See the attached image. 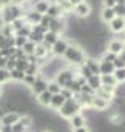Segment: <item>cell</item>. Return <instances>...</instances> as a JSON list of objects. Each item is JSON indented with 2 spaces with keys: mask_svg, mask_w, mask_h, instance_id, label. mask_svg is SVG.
<instances>
[{
  "mask_svg": "<svg viewBox=\"0 0 125 132\" xmlns=\"http://www.w3.org/2000/svg\"><path fill=\"white\" fill-rule=\"evenodd\" d=\"M68 46H70V38L60 37V38L51 46V54H53L54 57H63L65 51L68 49Z\"/></svg>",
  "mask_w": 125,
  "mask_h": 132,
  "instance_id": "obj_6",
  "label": "cell"
},
{
  "mask_svg": "<svg viewBox=\"0 0 125 132\" xmlns=\"http://www.w3.org/2000/svg\"><path fill=\"white\" fill-rule=\"evenodd\" d=\"M113 75H114V78H116L117 85H124V83H125V68H121V69H114Z\"/></svg>",
  "mask_w": 125,
  "mask_h": 132,
  "instance_id": "obj_26",
  "label": "cell"
},
{
  "mask_svg": "<svg viewBox=\"0 0 125 132\" xmlns=\"http://www.w3.org/2000/svg\"><path fill=\"white\" fill-rule=\"evenodd\" d=\"M77 68H63V69H60L57 74H56V77H54V80L62 86V88H65L70 81H73L74 80V77L77 75Z\"/></svg>",
  "mask_w": 125,
  "mask_h": 132,
  "instance_id": "obj_4",
  "label": "cell"
},
{
  "mask_svg": "<svg viewBox=\"0 0 125 132\" xmlns=\"http://www.w3.org/2000/svg\"><path fill=\"white\" fill-rule=\"evenodd\" d=\"M46 91L50 92V94H53V95H56V94H60V91H62V86L56 81V80H50L48 81V88H46Z\"/></svg>",
  "mask_w": 125,
  "mask_h": 132,
  "instance_id": "obj_24",
  "label": "cell"
},
{
  "mask_svg": "<svg viewBox=\"0 0 125 132\" xmlns=\"http://www.w3.org/2000/svg\"><path fill=\"white\" fill-rule=\"evenodd\" d=\"M30 32H31V25H25L23 28H20L19 31H16L14 35H20V37H26V38H28Z\"/></svg>",
  "mask_w": 125,
  "mask_h": 132,
  "instance_id": "obj_31",
  "label": "cell"
},
{
  "mask_svg": "<svg viewBox=\"0 0 125 132\" xmlns=\"http://www.w3.org/2000/svg\"><path fill=\"white\" fill-rule=\"evenodd\" d=\"M11 81V75H9V71L8 69H5V68H2L0 69V86H5L6 83H9Z\"/></svg>",
  "mask_w": 125,
  "mask_h": 132,
  "instance_id": "obj_27",
  "label": "cell"
},
{
  "mask_svg": "<svg viewBox=\"0 0 125 132\" xmlns=\"http://www.w3.org/2000/svg\"><path fill=\"white\" fill-rule=\"evenodd\" d=\"M100 3L103 8H114L116 6V0H102Z\"/></svg>",
  "mask_w": 125,
  "mask_h": 132,
  "instance_id": "obj_38",
  "label": "cell"
},
{
  "mask_svg": "<svg viewBox=\"0 0 125 132\" xmlns=\"http://www.w3.org/2000/svg\"><path fill=\"white\" fill-rule=\"evenodd\" d=\"M59 38H60V35H59V34L53 32V31H48V32L43 34V45H45L48 49H51V46H53Z\"/></svg>",
  "mask_w": 125,
  "mask_h": 132,
  "instance_id": "obj_14",
  "label": "cell"
},
{
  "mask_svg": "<svg viewBox=\"0 0 125 132\" xmlns=\"http://www.w3.org/2000/svg\"><path fill=\"white\" fill-rule=\"evenodd\" d=\"M28 42V38L26 37H20V35H14V46L16 48H23V45Z\"/></svg>",
  "mask_w": 125,
  "mask_h": 132,
  "instance_id": "obj_32",
  "label": "cell"
},
{
  "mask_svg": "<svg viewBox=\"0 0 125 132\" xmlns=\"http://www.w3.org/2000/svg\"><path fill=\"white\" fill-rule=\"evenodd\" d=\"M63 60H66L70 65H73L74 68H79V66L85 65V60H87V54H85V49L76 43V42H70V46L68 49L65 51L62 57Z\"/></svg>",
  "mask_w": 125,
  "mask_h": 132,
  "instance_id": "obj_1",
  "label": "cell"
},
{
  "mask_svg": "<svg viewBox=\"0 0 125 132\" xmlns=\"http://www.w3.org/2000/svg\"><path fill=\"white\" fill-rule=\"evenodd\" d=\"M68 2H70L73 6H77V5H80L82 2H85V0H68Z\"/></svg>",
  "mask_w": 125,
  "mask_h": 132,
  "instance_id": "obj_41",
  "label": "cell"
},
{
  "mask_svg": "<svg viewBox=\"0 0 125 132\" xmlns=\"http://www.w3.org/2000/svg\"><path fill=\"white\" fill-rule=\"evenodd\" d=\"M87 85L96 92V91L102 86V83H100V75H91V77L87 80Z\"/></svg>",
  "mask_w": 125,
  "mask_h": 132,
  "instance_id": "obj_22",
  "label": "cell"
},
{
  "mask_svg": "<svg viewBox=\"0 0 125 132\" xmlns=\"http://www.w3.org/2000/svg\"><path fill=\"white\" fill-rule=\"evenodd\" d=\"M39 74H40V66L32 65V63H30L26 71H25V75H39Z\"/></svg>",
  "mask_w": 125,
  "mask_h": 132,
  "instance_id": "obj_30",
  "label": "cell"
},
{
  "mask_svg": "<svg viewBox=\"0 0 125 132\" xmlns=\"http://www.w3.org/2000/svg\"><path fill=\"white\" fill-rule=\"evenodd\" d=\"M113 9H114L116 17H125V5H116Z\"/></svg>",
  "mask_w": 125,
  "mask_h": 132,
  "instance_id": "obj_35",
  "label": "cell"
},
{
  "mask_svg": "<svg viewBox=\"0 0 125 132\" xmlns=\"http://www.w3.org/2000/svg\"><path fill=\"white\" fill-rule=\"evenodd\" d=\"M36 78H37V75H25V78H23V81H22V85L23 86H26L28 89L32 86V83L36 81Z\"/></svg>",
  "mask_w": 125,
  "mask_h": 132,
  "instance_id": "obj_34",
  "label": "cell"
},
{
  "mask_svg": "<svg viewBox=\"0 0 125 132\" xmlns=\"http://www.w3.org/2000/svg\"><path fill=\"white\" fill-rule=\"evenodd\" d=\"M73 14L77 17V19H84V20H87L91 14H93V8H91V5L85 0V2H82L80 5H77V6H74V11H73Z\"/></svg>",
  "mask_w": 125,
  "mask_h": 132,
  "instance_id": "obj_5",
  "label": "cell"
},
{
  "mask_svg": "<svg viewBox=\"0 0 125 132\" xmlns=\"http://www.w3.org/2000/svg\"><path fill=\"white\" fill-rule=\"evenodd\" d=\"M50 0H40V2H37V3H34L32 5V11H36V12H39V14H46V11H48V8H50Z\"/></svg>",
  "mask_w": 125,
  "mask_h": 132,
  "instance_id": "obj_19",
  "label": "cell"
},
{
  "mask_svg": "<svg viewBox=\"0 0 125 132\" xmlns=\"http://www.w3.org/2000/svg\"><path fill=\"white\" fill-rule=\"evenodd\" d=\"M19 120H20V115H19L17 112H6V114L3 115L0 125H3V126H12V125H16Z\"/></svg>",
  "mask_w": 125,
  "mask_h": 132,
  "instance_id": "obj_12",
  "label": "cell"
},
{
  "mask_svg": "<svg viewBox=\"0 0 125 132\" xmlns=\"http://www.w3.org/2000/svg\"><path fill=\"white\" fill-rule=\"evenodd\" d=\"M124 45H125V42L122 38H119V37L110 38V40L107 42V51H110V52L119 55V54L124 51Z\"/></svg>",
  "mask_w": 125,
  "mask_h": 132,
  "instance_id": "obj_8",
  "label": "cell"
},
{
  "mask_svg": "<svg viewBox=\"0 0 125 132\" xmlns=\"http://www.w3.org/2000/svg\"><path fill=\"white\" fill-rule=\"evenodd\" d=\"M19 17H23V9H22V6H19V5H14V3H9V5H6L2 11H0V19L5 22V23H8V25H11L14 20H17Z\"/></svg>",
  "mask_w": 125,
  "mask_h": 132,
  "instance_id": "obj_3",
  "label": "cell"
},
{
  "mask_svg": "<svg viewBox=\"0 0 125 132\" xmlns=\"http://www.w3.org/2000/svg\"><path fill=\"white\" fill-rule=\"evenodd\" d=\"M100 22L102 23H105V25H108L114 17H116V14H114V9L113 8H103L102 6V9H100Z\"/></svg>",
  "mask_w": 125,
  "mask_h": 132,
  "instance_id": "obj_13",
  "label": "cell"
},
{
  "mask_svg": "<svg viewBox=\"0 0 125 132\" xmlns=\"http://www.w3.org/2000/svg\"><path fill=\"white\" fill-rule=\"evenodd\" d=\"M124 103H125V98H124Z\"/></svg>",
  "mask_w": 125,
  "mask_h": 132,
  "instance_id": "obj_45",
  "label": "cell"
},
{
  "mask_svg": "<svg viewBox=\"0 0 125 132\" xmlns=\"http://www.w3.org/2000/svg\"><path fill=\"white\" fill-rule=\"evenodd\" d=\"M48 81H50V80H46L45 77H42V75L39 74L37 78H36V81L32 83V86L30 88V92H31L34 97H37L39 94H42V92L46 91V88H48Z\"/></svg>",
  "mask_w": 125,
  "mask_h": 132,
  "instance_id": "obj_7",
  "label": "cell"
},
{
  "mask_svg": "<svg viewBox=\"0 0 125 132\" xmlns=\"http://www.w3.org/2000/svg\"><path fill=\"white\" fill-rule=\"evenodd\" d=\"M66 121H68V126L71 129H77V128H82V126H88V121H87V117H85L84 112H79V114L73 115Z\"/></svg>",
  "mask_w": 125,
  "mask_h": 132,
  "instance_id": "obj_10",
  "label": "cell"
},
{
  "mask_svg": "<svg viewBox=\"0 0 125 132\" xmlns=\"http://www.w3.org/2000/svg\"><path fill=\"white\" fill-rule=\"evenodd\" d=\"M85 66L91 71L93 75H100V72H99V60H97V59L87 57V60H85Z\"/></svg>",
  "mask_w": 125,
  "mask_h": 132,
  "instance_id": "obj_17",
  "label": "cell"
},
{
  "mask_svg": "<svg viewBox=\"0 0 125 132\" xmlns=\"http://www.w3.org/2000/svg\"><path fill=\"white\" fill-rule=\"evenodd\" d=\"M113 66H114V69H121V68H125V62L122 60V59H121V57H119V55H117V57H116V60L113 62Z\"/></svg>",
  "mask_w": 125,
  "mask_h": 132,
  "instance_id": "obj_37",
  "label": "cell"
},
{
  "mask_svg": "<svg viewBox=\"0 0 125 132\" xmlns=\"http://www.w3.org/2000/svg\"><path fill=\"white\" fill-rule=\"evenodd\" d=\"M111 104H113V103H110V101H107V100H103V98H100V97H97V95H94L91 109H94L96 112H107V111H110Z\"/></svg>",
  "mask_w": 125,
  "mask_h": 132,
  "instance_id": "obj_11",
  "label": "cell"
},
{
  "mask_svg": "<svg viewBox=\"0 0 125 132\" xmlns=\"http://www.w3.org/2000/svg\"><path fill=\"white\" fill-rule=\"evenodd\" d=\"M5 66H6V59L0 55V69H2V68H5Z\"/></svg>",
  "mask_w": 125,
  "mask_h": 132,
  "instance_id": "obj_43",
  "label": "cell"
},
{
  "mask_svg": "<svg viewBox=\"0 0 125 132\" xmlns=\"http://www.w3.org/2000/svg\"><path fill=\"white\" fill-rule=\"evenodd\" d=\"M25 2H28V0H11V3H14V5H19V6H22Z\"/></svg>",
  "mask_w": 125,
  "mask_h": 132,
  "instance_id": "obj_42",
  "label": "cell"
},
{
  "mask_svg": "<svg viewBox=\"0 0 125 132\" xmlns=\"http://www.w3.org/2000/svg\"><path fill=\"white\" fill-rule=\"evenodd\" d=\"M90 126H82V128H77V129H71V132H90Z\"/></svg>",
  "mask_w": 125,
  "mask_h": 132,
  "instance_id": "obj_40",
  "label": "cell"
},
{
  "mask_svg": "<svg viewBox=\"0 0 125 132\" xmlns=\"http://www.w3.org/2000/svg\"><path fill=\"white\" fill-rule=\"evenodd\" d=\"M100 83H102V86L117 88V81H116V78H114L113 74H110V75H100Z\"/></svg>",
  "mask_w": 125,
  "mask_h": 132,
  "instance_id": "obj_21",
  "label": "cell"
},
{
  "mask_svg": "<svg viewBox=\"0 0 125 132\" xmlns=\"http://www.w3.org/2000/svg\"><path fill=\"white\" fill-rule=\"evenodd\" d=\"M63 103H65V97H63L62 94H56V95H53L51 103H50V106H48V108H50L51 111L57 112V111L63 106Z\"/></svg>",
  "mask_w": 125,
  "mask_h": 132,
  "instance_id": "obj_15",
  "label": "cell"
},
{
  "mask_svg": "<svg viewBox=\"0 0 125 132\" xmlns=\"http://www.w3.org/2000/svg\"><path fill=\"white\" fill-rule=\"evenodd\" d=\"M46 15L51 17V19H59V17H63L62 14V9L57 3H50V8L46 11Z\"/></svg>",
  "mask_w": 125,
  "mask_h": 132,
  "instance_id": "obj_18",
  "label": "cell"
},
{
  "mask_svg": "<svg viewBox=\"0 0 125 132\" xmlns=\"http://www.w3.org/2000/svg\"><path fill=\"white\" fill-rule=\"evenodd\" d=\"M16 63H17V60H16L14 57H9V59H6V66H5V69H8V71H12V69H16Z\"/></svg>",
  "mask_w": 125,
  "mask_h": 132,
  "instance_id": "obj_36",
  "label": "cell"
},
{
  "mask_svg": "<svg viewBox=\"0 0 125 132\" xmlns=\"http://www.w3.org/2000/svg\"><path fill=\"white\" fill-rule=\"evenodd\" d=\"M99 72H100V75H110L114 72V66H113V63H107V62L99 60Z\"/></svg>",
  "mask_w": 125,
  "mask_h": 132,
  "instance_id": "obj_20",
  "label": "cell"
},
{
  "mask_svg": "<svg viewBox=\"0 0 125 132\" xmlns=\"http://www.w3.org/2000/svg\"><path fill=\"white\" fill-rule=\"evenodd\" d=\"M36 46L37 45H34L32 42H26L25 45H23V48H22V51L25 52V55H31V54H34V51H36Z\"/></svg>",
  "mask_w": 125,
  "mask_h": 132,
  "instance_id": "obj_29",
  "label": "cell"
},
{
  "mask_svg": "<svg viewBox=\"0 0 125 132\" xmlns=\"http://www.w3.org/2000/svg\"><path fill=\"white\" fill-rule=\"evenodd\" d=\"M108 29H110V32L116 34V35L125 32V17H114L108 23Z\"/></svg>",
  "mask_w": 125,
  "mask_h": 132,
  "instance_id": "obj_9",
  "label": "cell"
},
{
  "mask_svg": "<svg viewBox=\"0 0 125 132\" xmlns=\"http://www.w3.org/2000/svg\"><path fill=\"white\" fill-rule=\"evenodd\" d=\"M9 75H11V81H12V83H22L23 78H25V72H22V71H19V69L9 71Z\"/></svg>",
  "mask_w": 125,
  "mask_h": 132,
  "instance_id": "obj_23",
  "label": "cell"
},
{
  "mask_svg": "<svg viewBox=\"0 0 125 132\" xmlns=\"http://www.w3.org/2000/svg\"><path fill=\"white\" fill-rule=\"evenodd\" d=\"M60 94H62L63 97H65V100H68V98H71V97H74V95H73V92H71L70 89H65V88H62Z\"/></svg>",
  "mask_w": 125,
  "mask_h": 132,
  "instance_id": "obj_39",
  "label": "cell"
},
{
  "mask_svg": "<svg viewBox=\"0 0 125 132\" xmlns=\"http://www.w3.org/2000/svg\"><path fill=\"white\" fill-rule=\"evenodd\" d=\"M28 40L32 42L34 45H42V43H43V34L36 32V31L31 29V32H30V35H28Z\"/></svg>",
  "mask_w": 125,
  "mask_h": 132,
  "instance_id": "obj_25",
  "label": "cell"
},
{
  "mask_svg": "<svg viewBox=\"0 0 125 132\" xmlns=\"http://www.w3.org/2000/svg\"><path fill=\"white\" fill-rule=\"evenodd\" d=\"M119 57H121V59H122V60L125 62V51H122V52L119 54Z\"/></svg>",
  "mask_w": 125,
  "mask_h": 132,
  "instance_id": "obj_44",
  "label": "cell"
},
{
  "mask_svg": "<svg viewBox=\"0 0 125 132\" xmlns=\"http://www.w3.org/2000/svg\"><path fill=\"white\" fill-rule=\"evenodd\" d=\"M79 112H82V106L79 104V101L76 100V97H71V98L65 100L63 106L57 111V115L60 118H63V120H70L73 115H76Z\"/></svg>",
  "mask_w": 125,
  "mask_h": 132,
  "instance_id": "obj_2",
  "label": "cell"
},
{
  "mask_svg": "<svg viewBox=\"0 0 125 132\" xmlns=\"http://www.w3.org/2000/svg\"><path fill=\"white\" fill-rule=\"evenodd\" d=\"M116 57H117L116 54H113V52H110V51H107V49H105V52L100 55V59H99V60L107 62V63H113V62L116 60Z\"/></svg>",
  "mask_w": 125,
  "mask_h": 132,
  "instance_id": "obj_28",
  "label": "cell"
},
{
  "mask_svg": "<svg viewBox=\"0 0 125 132\" xmlns=\"http://www.w3.org/2000/svg\"><path fill=\"white\" fill-rule=\"evenodd\" d=\"M51 98H53V94H50L48 91H45V92H42V94H39L36 97V103L39 106H42V108H48L50 103H51Z\"/></svg>",
  "mask_w": 125,
  "mask_h": 132,
  "instance_id": "obj_16",
  "label": "cell"
},
{
  "mask_svg": "<svg viewBox=\"0 0 125 132\" xmlns=\"http://www.w3.org/2000/svg\"><path fill=\"white\" fill-rule=\"evenodd\" d=\"M28 60H26V57L25 59H20V60H17V63H16V69H19V71H22V72H25L26 71V68H28Z\"/></svg>",
  "mask_w": 125,
  "mask_h": 132,
  "instance_id": "obj_33",
  "label": "cell"
}]
</instances>
